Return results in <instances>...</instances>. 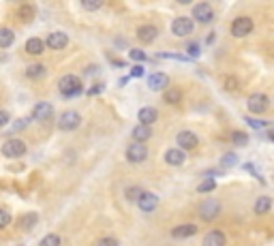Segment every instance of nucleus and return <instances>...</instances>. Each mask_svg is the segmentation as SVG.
Returning <instances> with one entry per match:
<instances>
[{"instance_id": "f257e3e1", "label": "nucleus", "mask_w": 274, "mask_h": 246, "mask_svg": "<svg viewBox=\"0 0 274 246\" xmlns=\"http://www.w3.org/2000/svg\"><path fill=\"white\" fill-rule=\"evenodd\" d=\"M58 90H60L62 96H77L84 92V84L77 75H64L58 82Z\"/></svg>"}, {"instance_id": "f03ea898", "label": "nucleus", "mask_w": 274, "mask_h": 246, "mask_svg": "<svg viewBox=\"0 0 274 246\" xmlns=\"http://www.w3.org/2000/svg\"><path fill=\"white\" fill-rule=\"evenodd\" d=\"M79 124H82V116L73 109L62 111L60 118H58V128H60V131H75Z\"/></svg>"}, {"instance_id": "7ed1b4c3", "label": "nucleus", "mask_w": 274, "mask_h": 246, "mask_svg": "<svg viewBox=\"0 0 274 246\" xmlns=\"http://www.w3.org/2000/svg\"><path fill=\"white\" fill-rule=\"evenodd\" d=\"M251 32H253V19L246 18V15H240V18H236L232 21V35L238 36V39H242V36H249Z\"/></svg>"}, {"instance_id": "20e7f679", "label": "nucleus", "mask_w": 274, "mask_h": 246, "mask_svg": "<svg viewBox=\"0 0 274 246\" xmlns=\"http://www.w3.org/2000/svg\"><path fill=\"white\" fill-rule=\"evenodd\" d=\"M219 212H221V203L217 199H206L197 208V214H200L203 221H214V218L219 216Z\"/></svg>"}, {"instance_id": "39448f33", "label": "nucleus", "mask_w": 274, "mask_h": 246, "mask_svg": "<svg viewBox=\"0 0 274 246\" xmlns=\"http://www.w3.org/2000/svg\"><path fill=\"white\" fill-rule=\"evenodd\" d=\"M268 105H270V101H268V96L261 94V92H255L246 99V107H249L251 114H264V111L268 109Z\"/></svg>"}, {"instance_id": "423d86ee", "label": "nucleus", "mask_w": 274, "mask_h": 246, "mask_svg": "<svg viewBox=\"0 0 274 246\" xmlns=\"http://www.w3.org/2000/svg\"><path fill=\"white\" fill-rule=\"evenodd\" d=\"M2 154L7 158H19L26 154V143L21 141V139H9V141H4L2 146Z\"/></svg>"}, {"instance_id": "0eeeda50", "label": "nucleus", "mask_w": 274, "mask_h": 246, "mask_svg": "<svg viewBox=\"0 0 274 246\" xmlns=\"http://www.w3.org/2000/svg\"><path fill=\"white\" fill-rule=\"evenodd\" d=\"M193 18L200 21V24H210L214 19V9L208 2H200L193 7Z\"/></svg>"}, {"instance_id": "6e6552de", "label": "nucleus", "mask_w": 274, "mask_h": 246, "mask_svg": "<svg viewBox=\"0 0 274 246\" xmlns=\"http://www.w3.org/2000/svg\"><path fill=\"white\" fill-rule=\"evenodd\" d=\"M171 32L176 36H189L193 32V19L191 18H176L171 21Z\"/></svg>"}, {"instance_id": "1a4fd4ad", "label": "nucleus", "mask_w": 274, "mask_h": 246, "mask_svg": "<svg viewBox=\"0 0 274 246\" xmlns=\"http://www.w3.org/2000/svg\"><path fill=\"white\" fill-rule=\"evenodd\" d=\"M148 157V148L144 143H131L127 148V160L128 163H142Z\"/></svg>"}, {"instance_id": "9d476101", "label": "nucleus", "mask_w": 274, "mask_h": 246, "mask_svg": "<svg viewBox=\"0 0 274 246\" xmlns=\"http://www.w3.org/2000/svg\"><path fill=\"white\" fill-rule=\"evenodd\" d=\"M157 206H159V197L154 195V193L144 191L142 197L137 199V208L142 212H154V210H157Z\"/></svg>"}, {"instance_id": "9b49d317", "label": "nucleus", "mask_w": 274, "mask_h": 246, "mask_svg": "<svg viewBox=\"0 0 274 246\" xmlns=\"http://www.w3.org/2000/svg\"><path fill=\"white\" fill-rule=\"evenodd\" d=\"M176 141H178V148L180 150H193L197 146V135L193 131H180L178 137H176Z\"/></svg>"}, {"instance_id": "f8f14e48", "label": "nucleus", "mask_w": 274, "mask_h": 246, "mask_svg": "<svg viewBox=\"0 0 274 246\" xmlns=\"http://www.w3.org/2000/svg\"><path fill=\"white\" fill-rule=\"evenodd\" d=\"M167 86H169V77L165 73H152L148 77V88L150 90H157V92H159V90H163V92H165V90H167Z\"/></svg>"}, {"instance_id": "ddd939ff", "label": "nucleus", "mask_w": 274, "mask_h": 246, "mask_svg": "<svg viewBox=\"0 0 274 246\" xmlns=\"http://www.w3.org/2000/svg\"><path fill=\"white\" fill-rule=\"evenodd\" d=\"M45 45L52 47V50H62V47L69 45V36L64 32H52V35H47Z\"/></svg>"}, {"instance_id": "4468645a", "label": "nucleus", "mask_w": 274, "mask_h": 246, "mask_svg": "<svg viewBox=\"0 0 274 246\" xmlns=\"http://www.w3.org/2000/svg\"><path fill=\"white\" fill-rule=\"evenodd\" d=\"M195 233H197V225H193V223L178 225V227L171 229V238H176V240H186V238H191V235H195Z\"/></svg>"}, {"instance_id": "2eb2a0df", "label": "nucleus", "mask_w": 274, "mask_h": 246, "mask_svg": "<svg viewBox=\"0 0 274 246\" xmlns=\"http://www.w3.org/2000/svg\"><path fill=\"white\" fill-rule=\"evenodd\" d=\"M157 36H159V28H157V26H152V24L139 26V28H137V39L142 43H152Z\"/></svg>"}, {"instance_id": "dca6fc26", "label": "nucleus", "mask_w": 274, "mask_h": 246, "mask_svg": "<svg viewBox=\"0 0 274 246\" xmlns=\"http://www.w3.org/2000/svg\"><path fill=\"white\" fill-rule=\"evenodd\" d=\"M157 118H159V111L154 109V107H142V109H139L137 120H139V124L150 126V124H154V122H157Z\"/></svg>"}, {"instance_id": "f3484780", "label": "nucleus", "mask_w": 274, "mask_h": 246, "mask_svg": "<svg viewBox=\"0 0 274 246\" xmlns=\"http://www.w3.org/2000/svg\"><path fill=\"white\" fill-rule=\"evenodd\" d=\"M225 244H227V238H225V233L219 231V229L208 231L206 238H203V246H225Z\"/></svg>"}, {"instance_id": "a211bd4d", "label": "nucleus", "mask_w": 274, "mask_h": 246, "mask_svg": "<svg viewBox=\"0 0 274 246\" xmlns=\"http://www.w3.org/2000/svg\"><path fill=\"white\" fill-rule=\"evenodd\" d=\"M54 114V107L50 103H37L32 107V118L35 120H50Z\"/></svg>"}, {"instance_id": "6ab92c4d", "label": "nucleus", "mask_w": 274, "mask_h": 246, "mask_svg": "<svg viewBox=\"0 0 274 246\" xmlns=\"http://www.w3.org/2000/svg\"><path fill=\"white\" fill-rule=\"evenodd\" d=\"M43 50H45V41L39 36H32L26 41V53H30V56H41Z\"/></svg>"}, {"instance_id": "aec40b11", "label": "nucleus", "mask_w": 274, "mask_h": 246, "mask_svg": "<svg viewBox=\"0 0 274 246\" xmlns=\"http://www.w3.org/2000/svg\"><path fill=\"white\" fill-rule=\"evenodd\" d=\"M184 158H186V154H184V150H180V148H171L165 152V160H167L169 165H174V167L184 163Z\"/></svg>"}, {"instance_id": "412c9836", "label": "nucleus", "mask_w": 274, "mask_h": 246, "mask_svg": "<svg viewBox=\"0 0 274 246\" xmlns=\"http://www.w3.org/2000/svg\"><path fill=\"white\" fill-rule=\"evenodd\" d=\"M150 137H152V128L150 126L137 124L135 128H133V139H135V143H144V141H148Z\"/></svg>"}, {"instance_id": "4be33fe9", "label": "nucleus", "mask_w": 274, "mask_h": 246, "mask_svg": "<svg viewBox=\"0 0 274 246\" xmlns=\"http://www.w3.org/2000/svg\"><path fill=\"white\" fill-rule=\"evenodd\" d=\"M37 223H39V216H37L35 212H28V214H24V216L19 218V227L24 229V231H30V229H35Z\"/></svg>"}, {"instance_id": "5701e85b", "label": "nucleus", "mask_w": 274, "mask_h": 246, "mask_svg": "<svg viewBox=\"0 0 274 246\" xmlns=\"http://www.w3.org/2000/svg\"><path fill=\"white\" fill-rule=\"evenodd\" d=\"M270 208H272V199H270V197L261 195V197H257V199H255V206H253L255 214H266V212H270Z\"/></svg>"}, {"instance_id": "b1692460", "label": "nucleus", "mask_w": 274, "mask_h": 246, "mask_svg": "<svg viewBox=\"0 0 274 246\" xmlns=\"http://www.w3.org/2000/svg\"><path fill=\"white\" fill-rule=\"evenodd\" d=\"M163 101H165V103H169V105H178L182 101V92L178 88H167L163 92Z\"/></svg>"}, {"instance_id": "393cba45", "label": "nucleus", "mask_w": 274, "mask_h": 246, "mask_svg": "<svg viewBox=\"0 0 274 246\" xmlns=\"http://www.w3.org/2000/svg\"><path fill=\"white\" fill-rule=\"evenodd\" d=\"M13 41H15V35H13V30L11 28H0V47H11L13 45Z\"/></svg>"}, {"instance_id": "a878e982", "label": "nucleus", "mask_w": 274, "mask_h": 246, "mask_svg": "<svg viewBox=\"0 0 274 246\" xmlns=\"http://www.w3.org/2000/svg\"><path fill=\"white\" fill-rule=\"evenodd\" d=\"M45 73L47 71H45V67H43V64H30V67L26 69V75H28L30 79H41Z\"/></svg>"}, {"instance_id": "bb28decb", "label": "nucleus", "mask_w": 274, "mask_h": 246, "mask_svg": "<svg viewBox=\"0 0 274 246\" xmlns=\"http://www.w3.org/2000/svg\"><path fill=\"white\" fill-rule=\"evenodd\" d=\"M35 13H37V11H35V7H30V4H21V7H19V18L24 21L32 19V18H35Z\"/></svg>"}, {"instance_id": "cd10ccee", "label": "nucleus", "mask_w": 274, "mask_h": 246, "mask_svg": "<svg viewBox=\"0 0 274 246\" xmlns=\"http://www.w3.org/2000/svg\"><path fill=\"white\" fill-rule=\"evenodd\" d=\"M232 141L236 143V146H246V143H249V135L242 133V131H234L232 133Z\"/></svg>"}, {"instance_id": "c85d7f7f", "label": "nucleus", "mask_w": 274, "mask_h": 246, "mask_svg": "<svg viewBox=\"0 0 274 246\" xmlns=\"http://www.w3.org/2000/svg\"><path fill=\"white\" fill-rule=\"evenodd\" d=\"M39 246H60V235H56V233L45 235V238L41 240V244H39Z\"/></svg>"}, {"instance_id": "c756f323", "label": "nucleus", "mask_w": 274, "mask_h": 246, "mask_svg": "<svg viewBox=\"0 0 274 246\" xmlns=\"http://www.w3.org/2000/svg\"><path fill=\"white\" fill-rule=\"evenodd\" d=\"M142 193H144V191L139 189V186H128V189H127V199L137 203V199L142 197Z\"/></svg>"}, {"instance_id": "7c9ffc66", "label": "nucleus", "mask_w": 274, "mask_h": 246, "mask_svg": "<svg viewBox=\"0 0 274 246\" xmlns=\"http://www.w3.org/2000/svg\"><path fill=\"white\" fill-rule=\"evenodd\" d=\"M217 189V182H214L212 178H208V180H203L200 186H197V193H210Z\"/></svg>"}, {"instance_id": "2f4dec72", "label": "nucleus", "mask_w": 274, "mask_h": 246, "mask_svg": "<svg viewBox=\"0 0 274 246\" xmlns=\"http://www.w3.org/2000/svg\"><path fill=\"white\" fill-rule=\"evenodd\" d=\"M82 7H84L86 11H96V9L103 7V0H84Z\"/></svg>"}, {"instance_id": "473e14b6", "label": "nucleus", "mask_w": 274, "mask_h": 246, "mask_svg": "<svg viewBox=\"0 0 274 246\" xmlns=\"http://www.w3.org/2000/svg\"><path fill=\"white\" fill-rule=\"evenodd\" d=\"M236 163H238V157H236V154H232V152L225 154V157L221 158V165H223V167H234Z\"/></svg>"}, {"instance_id": "72a5a7b5", "label": "nucleus", "mask_w": 274, "mask_h": 246, "mask_svg": "<svg viewBox=\"0 0 274 246\" xmlns=\"http://www.w3.org/2000/svg\"><path fill=\"white\" fill-rule=\"evenodd\" d=\"M128 56H131V60H135V62H144V60H146V53H144L142 50H131V52H128Z\"/></svg>"}, {"instance_id": "f704fd0d", "label": "nucleus", "mask_w": 274, "mask_h": 246, "mask_svg": "<svg viewBox=\"0 0 274 246\" xmlns=\"http://www.w3.org/2000/svg\"><path fill=\"white\" fill-rule=\"evenodd\" d=\"M9 223H11V214H9L7 210H2V208H0V229H4Z\"/></svg>"}, {"instance_id": "c9c22d12", "label": "nucleus", "mask_w": 274, "mask_h": 246, "mask_svg": "<svg viewBox=\"0 0 274 246\" xmlns=\"http://www.w3.org/2000/svg\"><path fill=\"white\" fill-rule=\"evenodd\" d=\"M186 52H189V56L197 58V56H200V43H191V45L186 47Z\"/></svg>"}, {"instance_id": "e433bc0d", "label": "nucleus", "mask_w": 274, "mask_h": 246, "mask_svg": "<svg viewBox=\"0 0 274 246\" xmlns=\"http://www.w3.org/2000/svg\"><path fill=\"white\" fill-rule=\"evenodd\" d=\"M99 246H120V242L116 238H103L99 240Z\"/></svg>"}, {"instance_id": "4c0bfd02", "label": "nucleus", "mask_w": 274, "mask_h": 246, "mask_svg": "<svg viewBox=\"0 0 274 246\" xmlns=\"http://www.w3.org/2000/svg\"><path fill=\"white\" fill-rule=\"evenodd\" d=\"M144 75V67L142 64H135V67L131 69V77H142Z\"/></svg>"}, {"instance_id": "58836bf2", "label": "nucleus", "mask_w": 274, "mask_h": 246, "mask_svg": "<svg viewBox=\"0 0 274 246\" xmlns=\"http://www.w3.org/2000/svg\"><path fill=\"white\" fill-rule=\"evenodd\" d=\"M11 120V116H9V111H0V126H4L7 122Z\"/></svg>"}, {"instance_id": "ea45409f", "label": "nucleus", "mask_w": 274, "mask_h": 246, "mask_svg": "<svg viewBox=\"0 0 274 246\" xmlns=\"http://www.w3.org/2000/svg\"><path fill=\"white\" fill-rule=\"evenodd\" d=\"M246 122H249V124H253L255 128H261V126H264V122H259V120H246Z\"/></svg>"}, {"instance_id": "a19ab883", "label": "nucleus", "mask_w": 274, "mask_h": 246, "mask_svg": "<svg viewBox=\"0 0 274 246\" xmlns=\"http://www.w3.org/2000/svg\"><path fill=\"white\" fill-rule=\"evenodd\" d=\"M101 90H103V86H101V84H96V86H94L92 90H90L88 94H96V92H101Z\"/></svg>"}, {"instance_id": "79ce46f5", "label": "nucleus", "mask_w": 274, "mask_h": 246, "mask_svg": "<svg viewBox=\"0 0 274 246\" xmlns=\"http://www.w3.org/2000/svg\"><path fill=\"white\" fill-rule=\"evenodd\" d=\"M268 139H272V141H274V124L268 128Z\"/></svg>"}, {"instance_id": "37998d69", "label": "nucleus", "mask_w": 274, "mask_h": 246, "mask_svg": "<svg viewBox=\"0 0 274 246\" xmlns=\"http://www.w3.org/2000/svg\"><path fill=\"white\" fill-rule=\"evenodd\" d=\"M227 88H229V90L236 88V82H234V79H227Z\"/></svg>"}]
</instances>
